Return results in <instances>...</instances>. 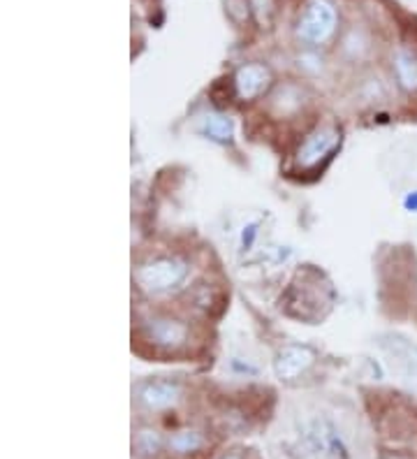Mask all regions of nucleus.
<instances>
[{
  "label": "nucleus",
  "mask_w": 417,
  "mask_h": 459,
  "mask_svg": "<svg viewBox=\"0 0 417 459\" xmlns=\"http://www.w3.org/2000/svg\"><path fill=\"white\" fill-rule=\"evenodd\" d=\"M336 10L329 0H311L297 23V35L308 45H325L336 30Z\"/></svg>",
  "instance_id": "obj_3"
},
{
  "label": "nucleus",
  "mask_w": 417,
  "mask_h": 459,
  "mask_svg": "<svg viewBox=\"0 0 417 459\" xmlns=\"http://www.w3.org/2000/svg\"><path fill=\"white\" fill-rule=\"evenodd\" d=\"M200 133L204 137H209L212 142H218V144H228L234 137V126L228 117L222 114H209V117L202 118Z\"/></svg>",
  "instance_id": "obj_11"
},
{
  "label": "nucleus",
  "mask_w": 417,
  "mask_h": 459,
  "mask_svg": "<svg viewBox=\"0 0 417 459\" xmlns=\"http://www.w3.org/2000/svg\"><path fill=\"white\" fill-rule=\"evenodd\" d=\"M225 7H228V14L234 22H246L248 19V0H225Z\"/></svg>",
  "instance_id": "obj_16"
},
{
  "label": "nucleus",
  "mask_w": 417,
  "mask_h": 459,
  "mask_svg": "<svg viewBox=\"0 0 417 459\" xmlns=\"http://www.w3.org/2000/svg\"><path fill=\"white\" fill-rule=\"evenodd\" d=\"M313 359H316V355H313L311 348L285 346L283 351H278L276 359H274V371L281 381H292L311 367Z\"/></svg>",
  "instance_id": "obj_6"
},
{
  "label": "nucleus",
  "mask_w": 417,
  "mask_h": 459,
  "mask_svg": "<svg viewBox=\"0 0 417 459\" xmlns=\"http://www.w3.org/2000/svg\"><path fill=\"white\" fill-rule=\"evenodd\" d=\"M230 459H237V457H230Z\"/></svg>",
  "instance_id": "obj_18"
},
{
  "label": "nucleus",
  "mask_w": 417,
  "mask_h": 459,
  "mask_svg": "<svg viewBox=\"0 0 417 459\" xmlns=\"http://www.w3.org/2000/svg\"><path fill=\"white\" fill-rule=\"evenodd\" d=\"M257 235H260V221H253V223L244 225V230H241V237H239L241 253H248L250 248H253Z\"/></svg>",
  "instance_id": "obj_14"
},
{
  "label": "nucleus",
  "mask_w": 417,
  "mask_h": 459,
  "mask_svg": "<svg viewBox=\"0 0 417 459\" xmlns=\"http://www.w3.org/2000/svg\"><path fill=\"white\" fill-rule=\"evenodd\" d=\"M202 446H204V438H202V434H197V431H178V434H174L172 438H169V448L174 450V453H195V450H200Z\"/></svg>",
  "instance_id": "obj_12"
},
{
  "label": "nucleus",
  "mask_w": 417,
  "mask_h": 459,
  "mask_svg": "<svg viewBox=\"0 0 417 459\" xmlns=\"http://www.w3.org/2000/svg\"><path fill=\"white\" fill-rule=\"evenodd\" d=\"M151 343L162 348H181L188 342V327L174 318H153L144 325Z\"/></svg>",
  "instance_id": "obj_7"
},
{
  "label": "nucleus",
  "mask_w": 417,
  "mask_h": 459,
  "mask_svg": "<svg viewBox=\"0 0 417 459\" xmlns=\"http://www.w3.org/2000/svg\"><path fill=\"white\" fill-rule=\"evenodd\" d=\"M188 276V264L178 258L153 260L135 272V281L149 295H162V292L177 290Z\"/></svg>",
  "instance_id": "obj_2"
},
{
  "label": "nucleus",
  "mask_w": 417,
  "mask_h": 459,
  "mask_svg": "<svg viewBox=\"0 0 417 459\" xmlns=\"http://www.w3.org/2000/svg\"><path fill=\"white\" fill-rule=\"evenodd\" d=\"M392 67H395L396 82L404 91L415 93L417 91V56H413L411 51L399 49L392 58Z\"/></svg>",
  "instance_id": "obj_10"
},
{
  "label": "nucleus",
  "mask_w": 417,
  "mask_h": 459,
  "mask_svg": "<svg viewBox=\"0 0 417 459\" xmlns=\"http://www.w3.org/2000/svg\"><path fill=\"white\" fill-rule=\"evenodd\" d=\"M178 397H181V390L174 383L156 381L139 387V402L151 411L169 409V406H174L178 402Z\"/></svg>",
  "instance_id": "obj_9"
},
{
  "label": "nucleus",
  "mask_w": 417,
  "mask_h": 459,
  "mask_svg": "<svg viewBox=\"0 0 417 459\" xmlns=\"http://www.w3.org/2000/svg\"><path fill=\"white\" fill-rule=\"evenodd\" d=\"M250 7L256 12L257 23H260L262 29H267L269 23H272L274 12H276V3L274 0H250Z\"/></svg>",
  "instance_id": "obj_13"
},
{
  "label": "nucleus",
  "mask_w": 417,
  "mask_h": 459,
  "mask_svg": "<svg viewBox=\"0 0 417 459\" xmlns=\"http://www.w3.org/2000/svg\"><path fill=\"white\" fill-rule=\"evenodd\" d=\"M269 84V70L265 65H257V63H250L237 70V77H234V86H237V93H239L241 100H253L267 89Z\"/></svg>",
  "instance_id": "obj_8"
},
{
  "label": "nucleus",
  "mask_w": 417,
  "mask_h": 459,
  "mask_svg": "<svg viewBox=\"0 0 417 459\" xmlns=\"http://www.w3.org/2000/svg\"><path fill=\"white\" fill-rule=\"evenodd\" d=\"M137 446H139V450H142V453H144V455H153V453H158V448H161V438H158L156 431L144 429V431H142V434H139Z\"/></svg>",
  "instance_id": "obj_15"
},
{
  "label": "nucleus",
  "mask_w": 417,
  "mask_h": 459,
  "mask_svg": "<svg viewBox=\"0 0 417 459\" xmlns=\"http://www.w3.org/2000/svg\"><path fill=\"white\" fill-rule=\"evenodd\" d=\"M380 348H383L392 364L396 367L406 381L417 383V343L406 339L401 334H387L380 339Z\"/></svg>",
  "instance_id": "obj_5"
},
{
  "label": "nucleus",
  "mask_w": 417,
  "mask_h": 459,
  "mask_svg": "<svg viewBox=\"0 0 417 459\" xmlns=\"http://www.w3.org/2000/svg\"><path fill=\"white\" fill-rule=\"evenodd\" d=\"M341 144V130L334 126H323L316 133H311L304 140V144L297 149V165L304 169L316 168L320 160L329 156V153Z\"/></svg>",
  "instance_id": "obj_4"
},
{
  "label": "nucleus",
  "mask_w": 417,
  "mask_h": 459,
  "mask_svg": "<svg viewBox=\"0 0 417 459\" xmlns=\"http://www.w3.org/2000/svg\"><path fill=\"white\" fill-rule=\"evenodd\" d=\"M404 207L408 209V212L417 213V191H411L406 195V200H404Z\"/></svg>",
  "instance_id": "obj_17"
},
{
  "label": "nucleus",
  "mask_w": 417,
  "mask_h": 459,
  "mask_svg": "<svg viewBox=\"0 0 417 459\" xmlns=\"http://www.w3.org/2000/svg\"><path fill=\"white\" fill-rule=\"evenodd\" d=\"M283 459H351V446L325 415L304 418L281 448Z\"/></svg>",
  "instance_id": "obj_1"
}]
</instances>
